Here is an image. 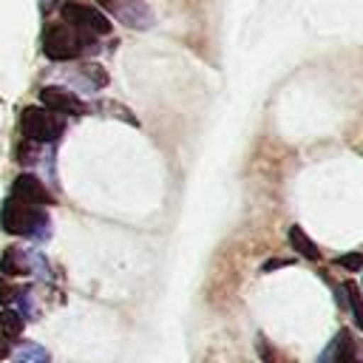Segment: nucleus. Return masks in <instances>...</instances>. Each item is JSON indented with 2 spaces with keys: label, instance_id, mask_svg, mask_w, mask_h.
Returning <instances> with one entry per match:
<instances>
[{
  "label": "nucleus",
  "instance_id": "f257e3e1",
  "mask_svg": "<svg viewBox=\"0 0 363 363\" xmlns=\"http://www.w3.org/2000/svg\"><path fill=\"white\" fill-rule=\"evenodd\" d=\"M91 48H94V37L79 31V28H74V26H68V23H51L43 31V51L54 62L77 60Z\"/></svg>",
  "mask_w": 363,
  "mask_h": 363
},
{
  "label": "nucleus",
  "instance_id": "f03ea898",
  "mask_svg": "<svg viewBox=\"0 0 363 363\" xmlns=\"http://www.w3.org/2000/svg\"><path fill=\"white\" fill-rule=\"evenodd\" d=\"M0 227L9 235H34L40 227H48V216L43 207H31L9 196L0 210Z\"/></svg>",
  "mask_w": 363,
  "mask_h": 363
},
{
  "label": "nucleus",
  "instance_id": "7ed1b4c3",
  "mask_svg": "<svg viewBox=\"0 0 363 363\" xmlns=\"http://www.w3.org/2000/svg\"><path fill=\"white\" fill-rule=\"evenodd\" d=\"M20 128H23V136L34 145H48V142H57L65 130V119L51 113L48 108L43 105H28L23 111V119H20Z\"/></svg>",
  "mask_w": 363,
  "mask_h": 363
},
{
  "label": "nucleus",
  "instance_id": "20e7f679",
  "mask_svg": "<svg viewBox=\"0 0 363 363\" xmlns=\"http://www.w3.org/2000/svg\"><path fill=\"white\" fill-rule=\"evenodd\" d=\"M60 14H62V23H68V26H74V28L91 34V37H94V34H111V28H113L111 20H108L99 9L85 6V3H77V0L62 3Z\"/></svg>",
  "mask_w": 363,
  "mask_h": 363
},
{
  "label": "nucleus",
  "instance_id": "39448f33",
  "mask_svg": "<svg viewBox=\"0 0 363 363\" xmlns=\"http://www.w3.org/2000/svg\"><path fill=\"white\" fill-rule=\"evenodd\" d=\"M40 102L43 108H48L51 113L57 116H82L88 111V105L68 88H60V85H45L40 88Z\"/></svg>",
  "mask_w": 363,
  "mask_h": 363
},
{
  "label": "nucleus",
  "instance_id": "423d86ee",
  "mask_svg": "<svg viewBox=\"0 0 363 363\" xmlns=\"http://www.w3.org/2000/svg\"><path fill=\"white\" fill-rule=\"evenodd\" d=\"M99 6H105L116 20L130 28H147L153 23V11L139 0H99Z\"/></svg>",
  "mask_w": 363,
  "mask_h": 363
},
{
  "label": "nucleus",
  "instance_id": "0eeeda50",
  "mask_svg": "<svg viewBox=\"0 0 363 363\" xmlns=\"http://www.w3.org/2000/svg\"><path fill=\"white\" fill-rule=\"evenodd\" d=\"M11 199H17V201H23V204H31V207H48V204H54V199H51V193L45 190V184L34 176V173H20L17 179H14V184H11Z\"/></svg>",
  "mask_w": 363,
  "mask_h": 363
},
{
  "label": "nucleus",
  "instance_id": "6e6552de",
  "mask_svg": "<svg viewBox=\"0 0 363 363\" xmlns=\"http://www.w3.org/2000/svg\"><path fill=\"white\" fill-rule=\"evenodd\" d=\"M286 238H289V247H292L298 255H303L306 261H320V250H318V244L303 233V227L292 224L289 233H286Z\"/></svg>",
  "mask_w": 363,
  "mask_h": 363
},
{
  "label": "nucleus",
  "instance_id": "1a4fd4ad",
  "mask_svg": "<svg viewBox=\"0 0 363 363\" xmlns=\"http://www.w3.org/2000/svg\"><path fill=\"white\" fill-rule=\"evenodd\" d=\"M332 363H357V343L349 329H340L332 343Z\"/></svg>",
  "mask_w": 363,
  "mask_h": 363
},
{
  "label": "nucleus",
  "instance_id": "9d476101",
  "mask_svg": "<svg viewBox=\"0 0 363 363\" xmlns=\"http://www.w3.org/2000/svg\"><path fill=\"white\" fill-rule=\"evenodd\" d=\"M0 269L6 275H26L31 267H28V261H26V255H23L20 247H9L3 252V258H0Z\"/></svg>",
  "mask_w": 363,
  "mask_h": 363
},
{
  "label": "nucleus",
  "instance_id": "9b49d317",
  "mask_svg": "<svg viewBox=\"0 0 363 363\" xmlns=\"http://www.w3.org/2000/svg\"><path fill=\"white\" fill-rule=\"evenodd\" d=\"M343 292H346V303L352 309V318H354V326L363 329V292L354 281H346L343 284Z\"/></svg>",
  "mask_w": 363,
  "mask_h": 363
},
{
  "label": "nucleus",
  "instance_id": "f8f14e48",
  "mask_svg": "<svg viewBox=\"0 0 363 363\" xmlns=\"http://www.w3.org/2000/svg\"><path fill=\"white\" fill-rule=\"evenodd\" d=\"M20 332H23V318H20V312L3 309V312H0V337L14 340V337H20Z\"/></svg>",
  "mask_w": 363,
  "mask_h": 363
},
{
  "label": "nucleus",
  "instance_id": "ddd939ff",
  "mask_svg": "<svg viewBox=\"0 0 363 363\" xmlns=\"http://www.w3.org/2000/svg\"><path fill=\"white\" fill-rule=\"evenodd\" d=\"M335 264L343 267V269H349V272H360V269H363V252H346V255H337Z\"/></svg>",
  "mask_w": 363,
  "mask_h": 363
},
{
  "label": "nucleus",
  "instance_id": "4468645a",
  "mask_svg": "<svg viewBox=\"0 0 363 363\" xmlns=\"http://www.w3.org/2000/svg\"><path fill=\"white\" fill-rule=\"evenodd\" d=\"M79 71H82V77H88V79H91V85H94V88H102V85L108 82V74H105L99 65H94V62L82 65Z\"/></svg>",
  "mask_w": 363,
  "mask_h": 363
},
{
  "label": "nucleus",
  "instance_id": "2eb2a0df",
  "mask_svg": "<svg viewBox=\"0 0 363 363\" xmlns=\"http://www.w3.org/2000/svg\"><path fill=\"white\" fill-rule=\"evenodd\" d=\"M14 156H17L20 164H31V162H37V159H34V156H37V145L28 142V139H23V142L17 145V150H14Z\"/></svg>",
  "mask_w": 363,
  "mask_h": 363
},
{
  "label": "nucleus",
  "instance_id": "dca6fc26",
  "mask_svg": "<svg viewBox=\"0 0 363 363\" xmlns=\"http://www.w3.org/2000/svg\"><path fill=\"white\" fill-rule=\"evenodd\" d=\"M14 298H17V289H14V284H9V281H0V306H9Z\"/></svg>",
  "mask_w": 363,
  "mask_h": 363
},
{
  "label": "nucleus",
  "instance_id": "f3484780",
  "mask_svg": "<svg viewBox=\"0 0 363 363\" xmlns=\"http://www.w3.org/2000/svg\"><path fill=\"white\" fill-rule=\"evenodd\" d=\"M54 6H57V0H40V11H43V14L54 11Z\"/></svg>",
  "mask_w": 363,
  "mask_h": 363
},
{
  "label": "nucleus",
  "instance_id": "a211bd4d",
  "mask_svg": "<svg viewBox=\"0 0 363 363\" xmlns=\"http://www.w3.org/2000/svg\"><path fill=\"white\" fill-rule=\"evenodd\" d=\"M9 354V343H6V337H0V357H6Z\"/></svg>",
  "mask_w": 363,
  "mask_h": 363
},
{
  "label": "nucleus",
  "instance_id": "6ab92c4d",
  "mask_svg": "<svg viewBox=\"0 0 363 363\" xmlns=\"http://www.w3.org/2000/svg\"><path fill=\"white\" fill-rule=\"evenodd\" d=\"M360 292H363V289H360Z\"/></svg>",
  "mask_w": 363,
  "mask_h": 363
}]
</instances>
